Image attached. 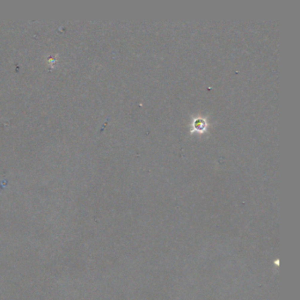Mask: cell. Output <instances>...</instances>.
<instances>
[{
	"label": "cell",
	"instance_id": "6da1fadb",
	"mask_svg": "<svg viewBox=\"0 0 300 300\" xmlns=\"http://www.w3.org/2000/svg\"><path fill=\"white\" fill-rule=\"evenodd\" d=\"M194 127L196 130H202L203 128H204L206 127V123L204 120H202V119H198V120H195V123H194Z\"/></svg>",
	"mask_w": 300,
	"mask_h": 300
}]
</instances>
